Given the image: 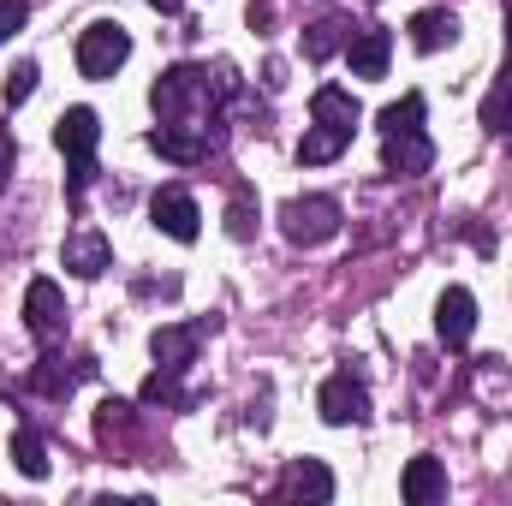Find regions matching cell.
I'll use <instances>...</instances> for the list:
<instances>
[{
  "label": "cell",
  "instance_id": "obj_11",
  "mask_svg": "<svg viewBox=\"0 0 512 506\" xmlns=\"http://www.w3.org/2000/svg\"><path fill=\"white\" fill-rule=\"evenodd\" d=\"M60 262H66L78 280H96V274H108V268H114V245H108L102 233H90V227H84V233H72V239L60 245Z\"/></svg>",
  "mask_w": 512,
  "mask_h": 506
},
{
  "label": "cell",
  "instance_id": "obj_24",
  "mask_svg": "<svg viewBox=\"0 0 512 506\" xmlns=\"http://www.w3.org/2000/svg\"><path fill=\"white\" fill-rule=\"evenodd\" d=\"M143 405H185L179 376H173V370H155V376L143 381Z\"/></svg>",
  "mask_w": 512,
  "mask_h": 506
},
{
  "label": "cell",
  "instance_id": "obj_15",
  "mask_svg": "<svg viewBox=\"0 0 512 506\" xmlns=\"http://www.w3.org/2000/svg\"><path fill=\"white\" fill-rule=\"evenodd\" d=\"M292 501H310V506H328L334 501V471L322 465V459H298L292 471H286V483H280Z\"/></svg>",
  "mask_w": 512,
  "mask_h": 506
},
{
  "label": "cell",
  "instance_id": "obj_20",
  "mask_svg": "<svg viewBox=\"0 0 512 506\" xmlns=\"http://www.w3.org/2000/svg\"><path fill=\"white\" fill-rule=\"evenodd\" d=\"M12 465H18L24 477H36V483L48 477V447H42L36 429H18V435H12Z\"/></svg>",
  "mask_w": 512,
  "mask_h": 506
},
{
  "label": "cell",
  "instance_id": "obj_19",
  "mask_svg": "<svg viewBox=\"0 0 512 506\" xmlns=\"http://www.w3.org/2000/svg\"><path fill=\"white\" fill-rule=\"evenodd\" d=\"M346 143H352V131L310 126V131H304V143H298V161H304V167H322V161H334V155H340Z\"/></svg>",
  "mask_w": 512,
  "mask_h": 506
},
{
  "label": "cell",
  "instance_id": "obj_26",
  "mask_svg": "<svg viewBox=\"0 0 512 506\" xmlns=\"http://www.w3.org/2000/svg\"><path fill=\"white\" fill-rule=\"evenodd\" d=\"M251 197H245V191H239V197H233V209H227V233H233V239H251Z\"/></svg>",
  "mask_w": 512,
  "mask_h": 506
},
{
  "label": "cell",
  "instance_id": "obj_9",
  "mask_svg": "<svg viewBox=\"0 0 512 506\" xmlns=\"http://www.w3.org/2000/svg\"><path fill=\"white\" fill-rule=\"evenodd\" d=\"M435 334H441V346H471V334H477V298L465 292V286H447L441 298H435Z\"/></svg>",
  "mask_w": 512,
  "mask_h": 506
},
{
  "label": "cell",
  "instance_id": "obj_17",
  "mask_svg": "<svg viewBox=\"0 0 512 506\" xmlns=\"http://www.w3.org/2000/svg\"><path fill=\"white\" fill-rule=\"evenodd\" d=\"M352 36H358L352 18H316V24L304 30V60H334Z\"/></svg>",
  "mask_w": 512,
  "mask_h": 506
},
{
  "label": "cell",
  "instance_id": "obj_5",
  "mask_svg": "<svg viewBox=\"0 0 512 506\" xmlns=\"http://www.w3.org/2000/svg\"><path fill=\"white\" fill-rule=\"evenodd\" d=\"M203 334H209V322H161V328L149 334V358H155V370H173V376H185V370L197 364V346H203Z\"/></svg>",
  "mask_w": 512,
  "mask_h": 506
},
{
  "label": "cell",
  "instance_id": "obj_6",
  "mask_svg": "<svg viewBox=\"0 0 512 506\" xmlns=\"http://www.w3.org/2000/svg\"><path fill=\"white\" fill-rule=\"evenodd\" d=\"M149 221H155L167 239L191 245V239H197V227H203V209H197V197H191L185 185H161V191L149 197Z\"/></svg>",
  "mask_w": 512,
  "mask_h": 506
},
{
  "label": "cell",
  "instance_id": "obj_16",
  "mask_svg": "<svg viewBox=\"0 0 512 506\" xmlns=\"http://www.w3.org/2000/svg\"><path fill=\"white\" fill-rule=\"evenodd\" d=\"M453 36H459V18H453L447 6H423V12L411 18V48H417V54H441Z\"/></svg>",
  "mask_w": 512,
  "mask_h": 506
},
{
  "label": "cell",
  "instance_id": "obj_23",
  "mask_svg": "<svg viewBox=\"0 0 512 506\" xmlns=\"http://www.w3.org/2000/svg\"><path fill=\"white\" fill-rule=\"evenodd\" d=\"M126 429H131V405L126 399H102V405H96V435L114 441V435H126Z\"/></svg>",
  "mask_w": 512,
  "mask_h": 506
},
{
  "label": "cell",
  "instance_id": "obj_1",
  "mask_svg": "<svg viewBox=\"0 0 512 506\" xmlns=\"http://www.w3.org/2000/svg\"><path fill=\"white\" fill-rule=\"evenodd\" d=\"M54 143H60V155L72 161V179H66V191H72V203L84 197V185H90V173H96V143H102V120H96V108H66L60 114V126H54Z\"/></svg>",
  "mask_w": 512,
  "mask_h": 506
},
{
  "label": "cell",
  "instance_id": "obj_4",
  "mask_svg": "<svg viewBox=\"0 0 512 506\" xmlns=\"http://www.w3.org/2000/svg\"><path fill=\"white\" fill-rule=\"evenodd\" d=\"M316 411H322V423H334V429H352V423H370V393H364V381L352 376V370H340V376L322 381V393H316Z\"/></svg>",
  "mask_w": 512,
  "mask_h": 506
},
{
  "label": "cell",
  "instance_id": "obj_28",
  "mask_svg": "<svg viewBox=\"0 0 512 506\" xmlns=\"http://www.w3.org/2000/svg\"><path fill=\"white\" fill-rule=\"evenodd\" d=\"M149 6H161V12H179V0H149Z\"/></svg>",
  "mask_w": 512,
  "mask_h": 506
},
{
  "label": "cell",
  "instance_id": "obj_3",
  "mask_svg": "<svg viewBox=\"0 0 512 506\" xmlns=\"http://www.w3.org/2000/svg\"><path fill=\"white\" fill-rule=\"evenodd\" d=\"M280 233L292 239V245H328L334 233H340V203L334 197H292L286 209H280Z\"/></svg>",
  "mask_w": 512,
  "mask_h": 506
},
{
  "label": "cell",
  "instance_id": "obj_27",
  "mask_svg": "<svg viewBox=\"0 0 512 506\" xmlns=\"http://www.w3.org/2000/svg\"><path fill=\"white\" fill-rule=\"evenodd\" d=\"M24 18H30V6H24V0H0V42H6V36H18V30H24Z\"/></svg>",
  "mask_w": 512,
  "mask_h": 506
},
{
  "label": "cell",
  "instance_id": "obj_21",
  "mask_svg": "<svg viewBox=\"0 0 512 506\" xmlns=\"http://www.w3.org/2000/svg\"><path fill=\"white\" fill-rule=\"evenodd\" d=\"M483 126L501 131V137H512V72L495 78V90H489V102H483Z\"/></svg>",
  "mask_w": 512,
  "mask_h": 506
},
{
  "label": "cell",
  "instance_id": "obj_18",
  "mask_svg": "<svg viewBox=\"0 0 512 506\" xmlns=\"http://www.w3.org/2000/svg\"><path fill=\"white\" fill-rule=\"evenodd\" d=\"M90 370H96L90 358H84V364H72V370H66L60 358H42V364L30 370V387H36V393H48V399H66V393L78 387V376H90Z\"/></svg>",
  "mask_w": 512,
  "mask_h": 506
},
{
  "label": "cell",
  "instance_id": "obj_10",
  "mask_svg": "<svg viewBox=\"0 0 512 506\" xmlns=\"http://www.w3.org/2000/svg\"><path fill=\"white\" fill-rule=\"evenodd\" d=\"M382 161H387L393 179H417V173L435 167V143L423 137V126L417 131H393V137H382Z\"/></svg>",
  "mask_w": 512,
  "mask_h": 506
},
{
  "label": "cell",
  "instance_id": "obj_8",
  "mask_svg": "<svg viewBox=\"0 0 512 506\" xmlns=\"http://www.w3.org/2000/svg\"><path fill=\"white\" fill-rule=\"evenodd\" d=\"M215 143H221V126H155L149 131V149L179 161V167H197Z\"/></svg>",
  "mask_w": 512,
  "mask_h": 506
},
{
  "label": "cell",
  "instance_id": "obj_7",
  "mask_svg": "<svg viewBox=\"0 0 512 506\" xmlns=\"http://www.w3.org/2000/svg\"><path fill=\"white\" fill-rule=\"evenodd\" d=\"M24 328H30L42 346H54V340L66 334V298H60V286H54L48 274H36V280L24 286Z\"/></svg>",
  "mask_w": 512,
  "mask_h": 506
},
{
  "label": "cell",
  "instance_id": "obj_22",
  "mask_svg": "<svg viewBox=\"0 0 512 506\" xmlns=\"http://www.w3.org/2000/svg\"><path fill=\"white\" fill-rule=\"evenodd\" d=\"M382 137H393V131H417L423 126V96H405V102H393V108H382Z\"/></svg>",
  "mask_w": 512,
  "mask_h": 506
},
{
  "label": "cell",
  "instance_id": "obj_2",
  "mask_svg": "<svg viewBox=\"0 0 512 506\" xmlns=\"http://www.w3.org/2000/svg\"><path fill=\"white\" fill-rule=\"evenodd\" d=\"M126 60H131L126 24H114V18H96V24L78 36V72H84V78H114Z\"/></svg>",
  "mask_w": 512,
  "mask_h": 506
},
{
  "label": "cell",
  "instance_id": "obj_13",
  "mask_svg": "<svg viewBox=\"0 0 512 506\" xmlns=\"http://www.w3.org/2000/svg\"><path fill=\"white\" fill-rule=\"evenodd\" d=\"M310 120H316V126H334V131H358L364 108H358V96H352V90H340V84H322V90L310 96Z\"/></svg>",
  "mask_w": 512,
  "mask_h": 506
},
{
  "label": "cell",
  "instance_id": "obj_12",
  "mask_svg": "<svg viewBox=\"0 0 512 506\" xmlns=\"http://www.w3.org/2000/svg\"><path fill=\"white\" fill-rule=\"evenodd\" d=\"M387 54H393V36H387L382 24H364V30L346 42L352 78H387Z\"/></svg>",
  "mask_w": 512,
  "mask_h": 506
},
{
  "label": "cell",
  "instance_id": "obj_14",
  "mask_svg": "<svg viewBox=\"0 0 512 506\" xmlns=\"http://www.w3.org/2000/svg\"><path fill=\"white\" fill-rule=\"evenodd\" d=\"M399 495H405L411 506L441 501V495H447V465H441V459H429V453H423V459H411V465H405V477H399Z\"/></svg>",
  "mask_w": 512,
  "mask_h": 506
},
{
  "label": "cell",
  "instance_id": "obj_25",
  "mask_svg": "<svg viewBox=\"0 0 512 506\" xmlns=\"http://www.w3.org/2000/svg\"><path fill=\"white\" fill-rule=\"evenodd\" d=\"M36 78H42V72H36V60H18V66L6 72V102H12V108H18V102H30Z\"/></svg>",
  "mask_w": 512,
  "mask_h": 506
}]
</instances>
